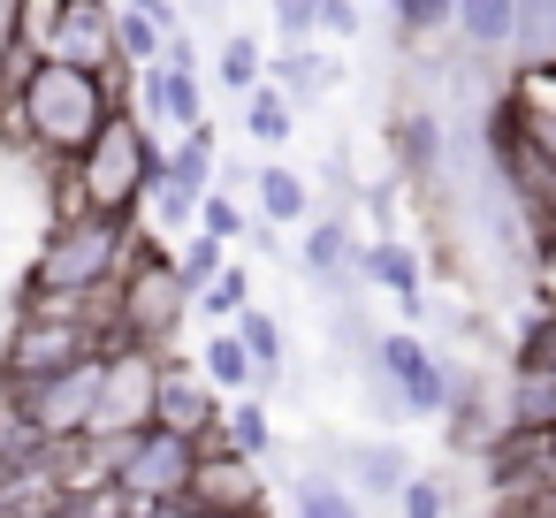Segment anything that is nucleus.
Returning <instances> with one entry per match:
<instances>
[{
  "label": "nucleus",
  "mask_w": 556,
  "mask_h": 518,
  "mask_svg": "<svg viewBox=\"0 0 556 518\" xmlns=\"http://www.w3.org/2000/svg\"><path fill=\"white\" fill-rule=\"evenodd\" d=\"M161 62H176V70H199V47H191V39H184V24H176V31H168V47H161Z\"/></svg>",
  "instance_id": "37"
},
{
  "label": "nucleus",
  "mask_w": 556,
  "mask_h": 518,
  "mask_svg": "<svg viewBox=\"0 0 556 518\" xmlns=\"http://www.w3.org/2000/svg\"><path fill=\"white\" fill-rule=\"evenodd\" d=\"M199 290L184 282V267L161 252V237L146 229V244L130 252V267L115 275V298H108V328L123 343H176L184 320H191Z\"/></svg>",
  "instance_id": "4"
},
{
  "label": "nucleus",
  "mask_w": 556,
  "mask_h": 518,
  "mask_svg": "<svg viewBox=\"0 0 556 518\" xmlns=\"http://www.w3.org/2000/svg\"><path fill=\"white\" fill-rule=\"evenodd\" d=\"M450 31H457L465 54L503 62L510 39H518V0H457V9H450Z\"/></svg>",
  "instance_id": "14"
},
{
  "label": "nucleus",
  "mask_w": 556,
  "mask_h": 518,
  "mask_svg": "<svg viewBox=\"0 0 556 518\" xmlns=\"http://www.w3.org/2000/svg\"><path fill=\"white\" fill-rule=\"evenodd\" d=\"M290 130H298L290 92H282L275 77H260V85L244 92V138H252V146H290Z\"/></svg>",
  "instance_id": "20"
},
{
  "label": "nucleus",
  "mask_w": 556,
  "mask_h": 518,
  "mask_svg": "<svg viewBox=\"0 0 556 518\" xmlns=\"http://www.w3.org/2000/svg\"><path fill=\"white\" fill-rule=\"evenodd\" d=\"M358 275L374 282V290H389L412 320H427V290H419V252L404 244V237H374V244H358Z\"/></svg>",
  "instance_id": "12"
},
{
  "label": "nucleus",
  "mask_w": 556,
  "mask_h": 518,
  "mask_svg": "<svg viewBox=\"0 0 556 518\" xmlns=\"http://www.w3.org/2000/svg\"><path fill=\"white\" fill-rule=\"evenodd\" d=\"M199 199H206V191L161 176V184L146 191V206H153V237H191V229H199Z\"/></svg>",
  "instance_id": "24"
},
{
  "label": "nucleus",
  "mask_w": 556,
  "mask_h": 518,
  "mask_svg": "<svg viewBox=\"0 0 556 518\" xmlns=\"http://www.w3.org/2000/svg\"><path fill=\"white\" fill-rule=\"evenodd\" d=\"M130 9H146V16H161V24H176V0H130Z\"/></svg>",
  "instance_id": "38"
},
{
  "label": "nucleus",
  "mask_w": 556,
  "mask_h": 518,
  "mask_svg": "<svg viewBox=\"0 0 556 518\" xmlns=\"http://www.w3.org/2000/svg\"><path fill=\"white\" fill-rule=\"evenodd\" d=\"M199 229H214L222 244H237V237H252V222H244V206H237V191H206V199H199Z\"/></svg>",
  "instance_id": "33"
},
{
  "label": "nucleus",
  "mask_w": 556,
  "mask_h": 518,
  "mask_svg": "<svg viewBox=\"0 0 556 518\" xmlns=\"http://www.w3.org/2000/svg\"><path fill=\"white\" fill-rule=\"evenodd\" d=\"M510 366L518 374H556V305L526 320V336L510 343Z\"/></svg>",
  "instance_id": "30"
},
{
  "label": "nucleus",
  "mask_w": 556,
  "mask_h": 518,
  "mask_svg": "<svg viewBox=\"0 0 556 518\" xmlns=\"http://www.w3.org/2000/svg\"><path fill=\"white\" fill-rule=\"evenodd\" d=\"M176 267H184V282H191V290H199V282H214V275H222V237H214V229H191V237H184V252H176Z\"/></svg>",
  "instance_id": "34"
},
{
  "label": "nucleus",
  "mask_w": 556,
  "mask_h": 518,
  "mask_svg": "<svg viewBox=\"0 0 556 518\" xmlns=\"http://www.w3.org/2000/svg\"><path fill=\"white\" fill-rule=\"evenodd\" d=\"M396 503L412 510V518H442L457 495H450V480L442 472H404V488H396Z\"/></svg>",
  "instance_id": "32"
},
{
  "label": "nucleus",
  "mask_w": 556,
  "mask_h": 518,
  "mask_svg": "<svg viewBox=\"0 0 556 518\" xmlns=\"http://www.w3.org/2000/svg\"><path fill=\"white\" fill-rule=\"evenodd\" d=\"M503 419L510 427H556V374H518Z\"/></svg>",
  "instance_id": "25"
},
{
  "label": "nucleus",
  "mask_w": 556,
  "mask_h": 518,
  "mask_svg": "<svg viewBox=\"0 0 556 518\" xmlns=\"http://www.w3.org/2000/svg\"><path fill=\"white\" fill-rule=\"evenodd\" d=\"M267 77L290 92V108H313V100H328V92L343 85V62H336V54H320V47L305 39V47H282V54H267Z\"/></svg>",
  "instance_id": "15"
},
{
  "label": "nucleus",
  "mask_w": 556,
  "mask_h": 518,
  "mask_svg": "<svg viewBox=\"0 0 556 518\" xmlns=\"http://www.w3.org/2000/svg\"><path fill=\"white\" fill-rule=\"evenodd\" d=\"M237 336L252 343V389H275V381H282V366H290L282 320H275L267 305H244V313H237Z\"/></svg>",
  "instance_id": "19"
},
{
  "label": "nucleus",
  "mask_w": 556,
  "mask_h": 518,
  "mask_svg": "<svg viewBox=\"0 0 556 518\" xmlns=\"http://www.w3.org/2000/svg\"><path fill=\"white\" fill-rule=\"evenodd\" d=\"M222 442H229V450H244V457H267V450H275L267 389H237V396H222Z\"/></svg>",
  "instance_id": "18"
},
{
  "label": "nucleus",
  "mask_w": 556,
  "mask_h": 518,
  "mask_svg": "<svg viewBox=\"0 0 556 518\" xmlns=\"http://www.w3.org/2000/svg\"><path fill=\"white\" fill-rule=\"evenodd\" d=\"M343 472H351L358 503H381V495H396V488H404L412 457H404L396 442H351V450H343Z\"/></svg>",
  "instance_id": "17"
},
{
  "label": "nucleus",
  "mask_w": 556,
  "mask_h": 518,
  "mask_svg": "<svg viewBox=\"0 0 556 518\" xmlns=\"http://www.w3.org/2000/svg\"><path fill=\"white\" fill-rule=\"evenodd\" d=\"M100 366L108 351H85L77 366H54V374H31L16 381V412L39 442H70V434H92V404H100Z\"/></svg>",
  "instance_id": "6"
},
{
  "label": "nucleus",
  "mask_w": 556,
  "mask_h": 518,
  "mask_svg": "<svg viewBox=\"0 0 556 518\" xmlns=\"http://www.w3.org/2000/svg\"><path fill=\"white\" fill-rule=\"evenodd\" d=\"M290 510H298V518H351V510H358V488L313 465V472L290 488Z\"/></svg>",
  "instance_id": "23"
},
{
  "label": "nucleus",
  "mask_w": 556,
  "mask_h": 518,
  "mask_svg": "<svg viewBox=\"0 0 556 518\" xmlns=\"http://www.w3.org/2000/svg\"><path fill=\"white\" fill-rule=\"evenodd\" d=\"M138 108L153 123H199L206 115V92H199V70H176V62H146L138 70Z\"/></svg>",
  "instance_id": "13"
},
{
  "label": "nucleus",
  "mask_w": 556,
  "mask_h": 518,
  "mask_svg": "<svg viewBox=\"0 0 556 518\" xmlns=\"http://www.w3.org/2000/svg\"><path fill=\"white\" fill-rule=\"evenodd\" d=\"M374 366L404 389V412L412 419H442L450 412V396H457V374L412 336V328H389V336H374Z\"/></svg>",
  "instance_id": "8"
},
{
  "label": "nucleus",
  "mask_w": 556,
  "mask_h": 518,
  "mask_svg": "<svg viewBox=\"0 0 556 518\" xmlns=\"http://www.w3.org/2000/svg\"><path fill=\"white\" fill-rule=\"evenodd\" d=\"M191 9H199V0H191Z\"/></svg>",
  "instance_id": "40"
},
{
  "label": "nucleus",
  "mask_w": 556,
  "mask_h": 518,
  "mask_svg": "<svg viewBox=\"0 0 556 518\" xmlns=\"http://www.w3.org/2000/svg\"><path fill=\"white\" fill-rule=\"evenodd\" d=\"M358 9H381V0H358Z\"/></svg>",
  "instance_id": "39"
},
{
  "label": "nucleus",
  "mask_w": 556,
  "mask_h": 518,
  "mask_svg": "<svg viewBox=\"0 0 556 518\" xmlns=\"http://www.w3.org/2000/svg\"><path fill=\"white\" fill-rule=\"evenodd\" d=\"M115 24H123L115 0H62V9H54V31H47L39 54H54V62H85V70H123V39H115Z\"/></svg>",
  "instance_id": "9"
},
{
  "label": "nucleus",
  "mask_w": 556,
  "mask_h": 518,
  "mask_svg": "<svg viewBox=\"0 0 556 518\" xmlns=\"http://www.w3.org/2000/svg\"><path fill=\"white\" fill-rule=\"evenodd\" d=\"M381 9L396 16V31H404V47H419V39H434V31H450V9H457V0H381Z\"/></svg>",
  "instance_id": "31"
},
{
  "label": "nucleus",
  "mask_w": 556,
  "mask_h": 518,
  "mask_svg": "<svg viewBox=\"0 0 556 518\" xmlns=\"http://www.w3.org/2000/svg\"><path fill=\"white\" fill-rule=\"evenodd\" d=\"M275 39H282V47H305V39H320V16H313V0H275Z\"/></svg>",
  "instance_id": "35"
},
{
  "label": "nucleus",
  "mask_w": 556,
  "mask_h": 518,
  "mask_svg": "<svg viewBox=\"0 0 556 518\" xmlns=\"http://www.w3.org/2000/svg\"><path fill=\"white\" fill-rule=\"evenodd\" d=\"M168 176V153L146 138V123L130 108H115L85 153L62 161V184H54V214H138L146 191Z\"/></svg>",
  "instance_id": "2"
},
{
  "label": "nucleus",
  "mask_w": 556,
  "mask_h": 518,
  "mask_svg": "<svg viewBox=\"0 0 556 518\" xmlns=\"http://www.w3.org/2000/svg\"><path fill=\"white\" fill-rule=\"evenodd\" d=\"M161 358L168 343H108V366H100V404H92V434L123 442L138 427H153V404H161Z\"/></svg>",
  "instance_id": "5"
},
{
  "label": "nucleus",
  "mask_w": 556,
  "mask_h": 518,
  "mask_svg": "<svg viewBox=\"0 0 556 518\" xmlns=\"http://www.w3.org/2000/svg\"><path fill=\"white\" fill-rule=\"evenodd\" d=\"M244 305H252V267H229V260H222V275L199 282V313H206V320H237Z\"/></svg>",
  "instance_id": "29"
},
{
  "label": "nucleus",
  "mask_w": 556,
  "mask_h": 518,
  "mask_svg": "<svg viewBox=\"0 0 556 518\" xmlns=\"http://www.w3.org/2000/svg\"><path fill=\"white\" fill-rule=\"evenodd\" d=\"M389 146H396V168H404V176H434V161H442V123H434V108H404L396 130H389Z\"/></svg>",
  "instance_id": "21"
},
{
  "label": "nucleus",
  "mask_w": 556,
  "mask_h": 518,
  "mask_svg": "<svg viewBox=\"0 0 556 518\" xmlns=\"http://www.w3.org/2000/svg\"><path fill=\"white\" fill-rule=\"evenodd\" d=\"M252 206H260V222L298 229V222L313 214V184H305L290 161H260V168H252Z\"/></svg>",
  "instance_id": "16"
},
{
  "label": "nucleus",
  "mask_w": 556,
  "mask_h": 518,
  "mask_svg": "<svg viewBox=\"0 0 556 518\" xmlns=\"http://www.w3.org/2000/svg\"><path fill=\"white\" fill-rule=\"evenodd\" d=\"M305 282L328 298H351L366 282L358 275V229L343 214H305Z\"/></svg>",
  "instance_id": "10"
},
{
  "label": "nucleus",
  "mask_w": 556,
  "mask_h": 518,
  "mask_svg": "<svg viewBox=\"0 0 556 518\" xmlns=\"http://www.w3.org/2000/svg\"><path fill=\"white\" fill-rule=\"evenodd\" d=\"M260 77H267V47H260L252 31H229V39H222V85H229V92L244 100V92H252Z\"/></svg>",
  "instance_id": "28"
},
{
  "label": "nucleus",
  "mask_w": 556,
  "mask_h": 518,
  "mask_svg": "<svg viewBox=\"0 0 556 518\" xmlns=\"http://www.w3.org/2000/svg\"><path fill=\"white\" fill-rule=\"evenodd\" d=\"M115 108H123V100H115V70H85V62H54V54H39V62L16 77V92L0 100L9 130H16L47 168H62L70 153H85L92 130H100Z\"/></svg>",
  "instance_id": "1"
},
{
  "label": "nucleus",
  "mask_w": 556,
  "mask_h": 518,
  "mask_svg": "<svg viewBox=\"0 0 556 518\" xmlns=\"http://www.w3.org/2000/svg\"><path fill=\"white\" fill-rule=\"evenodd\" d=\"M313 16H320V39H358V31H366V9H358V0H313Z\"/></svg>",
  "instance_id": "36"
},
{
  "label": "nucleus",
  "mask_w": 556,
  "mask_h": 518,
  "mask_svg": "<svg viewBox=\"0 0 556 518\" xmlns=\"http://www.w3.org/2000/svg\"><path fill=\"white\" fill-rule=\"evenodd\" d=\"M153 419H161V427H184V434H214V427H222V389H214L184 351H168V358H161V404H153Z\"/></svg>",
  "instance_id": "11"
},
{
  "label": "nucleus",
  "mask_w": 556,
  "mask_h": 518,
  "mask_svg": "<svg viewBox=\"0 0 556 518\" xmlns=\"http://www.w3.org/2000/svg\"><path fill=\"white\" fill-rule=\"evenodd\" d=\"M168 31H176V24H161V16H146V9H130V0H123V24H115V39H123V62H130V70L161 62Z\"/></svg>",
  "instance_id": "26"
},
{
  "label": "nucleus",
  "mask_w": 556,
  "mask_h": 518,
  "mask_svg": "<svg viewBox=\"0 0 556 518\" xmlns=\"http://www.w3.org/2000/svg\"><path fill=\"white\" fill-rule=\"evenodd\" d=\"M115 472L130 480V495L146 503V510H161L168 495H191V472H199V434H184V427H138V434H123L115 442Z\"/></svg>",
  "instance_id": "7"
},
{
  "label": "nucleus",
  "mask_w": 556,
  "mask_h": 518,
  "mask_svg": "<svg viewBox=\"0 0 556 518\" xmlns=\"http://www.w3.org/2000/svg\"><path fill=\"white\" fill-rule=\"evenodd\" d=\"M510 54L556 62V0H518V39H510Z\"/></svg>",
  "instance_id": "27"
},
{
  "label": "nucleus",
  "mask_w": 556,
  "mask_h": 518,
  "mask_svg": "<svg viewBox=\"0 0 556 518\" xmlns=\"http://www.w3.org/2000/svg\"><path fill=\"white\" fill-rule=\"evenodd\" d=\"M199 374L222 389V396H237V389H252V343L237 336V320L229 328H214L206 343H199Z\"/></svg>",
  "instance_id": "22"
},
{
  "label": "nucleus",
  "mask_w": 556,
  "mask_h": 518,
  "mask_svg": "<svg viewBox=\"0 0 556 518\" xmlns=\"http://www.w3.org/2000/svg\"><path fill=\"white\" fill-rule=\"evenodd\" d=\"M138 244H146V229L130 214H54L24 298H92V305H108L115 275L130 267Z\"/></svg>",
  "instance_id": "3"
}]
</instances>
